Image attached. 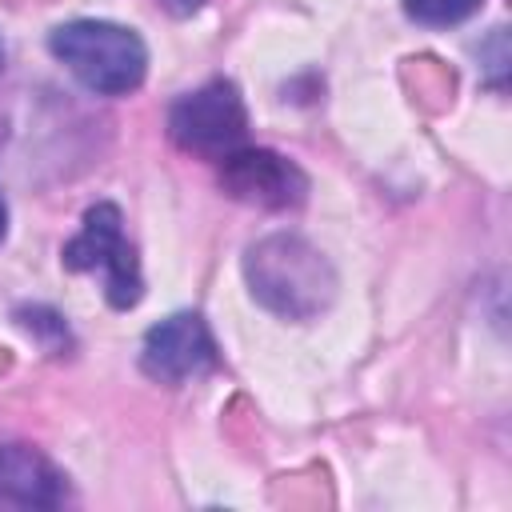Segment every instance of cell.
<instances>
[{
  "mask_svg": "<svg viewBox=\"0 0 512 512\" xmlns=\"http://www.w3.org/2000/svg\"><path fill=\"white\" fill-rule=\"evenodd\" d=\"M244 280L252 300L280 320H316L336 300V268L300 232H272L248 244Z\"/></svg>",
  "mask_w": 512,
  "mask_h": 512,
  "instance_id": "cell-1",
  "label": "cell"
},
{
  "mask_svg": "<svg viewBox=\"0 0 512 512\" xmlns=\"http://www.w3.org/2000/svg\"><path fill=\"white\" fill-rule=\"evenodd\" d=\"M48 48L96 96H128L148 76L144 40L112 20H68L52 28Z\"/></svg>",
  "mask_w": 512,
  "mask_h": 512,
  "instance_id": "cell-2",
  "label": "cell"
},
{
  "mask_svg": "<svg viewBox=\"0 0 512 512\" xmlns=\"http://www.w3.org/2000/svg\"><path fill=\"white\" fill-rule=\"evenodd\" d=\"M60 264L68 272H96L104 284V300L116 312H128L144 296V276L136 248L124 236V216L112 200H100L84 212L80 232L60 248Z\"/></svg>",
  "mask_w": 512,
  "mask_h": 512,
  "instance_id": "cell-3",
  "label": "cell"
},
{
  "mask_svg": "<svg viewBox=\"0 0 512 512\" xmlns=\"http://www.w3.org/2000/svg\"><path fill=\"white\" fill-rule=\"evenodd\" d=\"M168 136L176 148L192 156L224 160L248 136V112L240 88L232 80H208L196 92H184L168 112Z\"/></svg>",
  "mask_w": 512,
  "mask_h": 512,
  "instance_id": "cell-4",
  "label": "cell"
},
{
  "mask_svg": "<svg viewBox=\"0 0 512 512\" xmlns=\"http://www.w3.org/2000/svg\"><path fill=\"white\" fill-rule=\"evenodd\" d=\"M220 188L252 208L264 212H288L308 200V176L300 164L272 148H236L220 160Z\"/></svg>",
  "mask_w": 512,
  "mask_h": 512,
  "instance_id": "cell-5",
  "label": "cell"
},
{
  "mask_svg": "<svg viewBox=\"0 0 512 512\" xmlns=\"http://www.w3.org/2000/svg\"><path fill=\"white\" fill-rule=\"evenodd\" d=\"M216 360L220 352L200 312H172L168 320L152 324L140 344V368L160 384H184L192 376H204L216 368Z\"/></svg>",
  "mask_w": 512,
  "mask_h": 512,
  "instance_id": "cell-6",
  "label": "cell"
},
{
  "mask_svg": "<svg viewBox=\"0 0 512 512\" xmlns=\"http://www.w3.org/2000/svg\"><path fill=\"white\" fill-rule=\"evenodd\" d=\"M68 476L32 444H0V508H60Z\"/></svg>",
  "mask_w": 512,
  "mask_h": 512,
  "instance_id": "cell-7",
  "label": "cell"
},
{
  "mask_svg": "<svg viewBox=\"0 0 512 512\" xmlns=\"http://www.w3.org/2000/svg\"><path fill=\"white\" fill-rule=\"evenodd\" d=\"M16 320H20V328H24V332H32L48 352H64V348L72 344L64 316H60V312H52V308H44V304H32V308L24 304V308H16Z\"/></svg>",
  "mask_w": 512,
  "mask_h": 512,
  "instance_id": "cell-8",
  "label": "cell"
},
{
  "mask_svg": "<svg viewBox=\"0 0 512 512\" xmlns=\"http://www.w3.org/2000/svg\"><path fill=\"white\" fill-rule=\"evenodd\" d=\"M484 0H404V12L408 20L424 24V28H448V24H460L468 20Z\"/></svg>",
  "mask_w": 512,
  "mask_h": 512,
  "instance_id": "cell-9",
  "label": "cell"
},
{
  "mask_svg": "<svg viewBox=\"0 0 512 512\" xmlns=\"http://www.w3.org/2000/svg\"><path fill=\"white\" fill-rule=\"evenodd\" d=\"M172 16H192V12H200L204 8V0H160Z\"/></svg>",
  "mask_w": 512,
  "mask_h": 512,
  "instance_id": "cell-10",
  "label": "cell"
},
{
  "mask_svg": "<svg viewBox=\"0 0 512 512\" xmlns=\"http://www.w3.org/2000/svg\"><path fill=\"white\" fill-rule=\"evenodd\" d=\"M4 236H8V204L0 196V244H4Z\"/></svg>",
  "mask_w": 512,
  "mask_h": 512,
  "instance_id": "cell-11",
  "label": "cell"
},
{
  "mask_svg": "<svg viewBox=\"0 0 512 512\" xmlns=\"http://www.w3.org/2000/svg\"><path fill=\"white\" fill-rule=\"evenodd\" d=\"M0 68H4V48H0Z\"/></svg>",
  "mask_w": 512,
  "mask_h": 512,
  "instance_id": "cell-12",
  "label": "cell"
}]
</instances>
